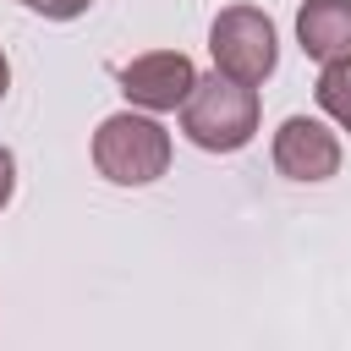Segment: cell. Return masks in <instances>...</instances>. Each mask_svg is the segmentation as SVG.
Masks as SVG:
<instances>
[{
  "instance_id": "cell-1",
  "label": "cell",
  "mask_w": 351,
  "mask_h": 351,
  "mask_svg": "<svg viewBox=\"0 0 351 351\" xmlns=\"http://www.w3.org/2000/svg\"><path fill=\"white\" fill-rule=\"evenodd\" d=\"M181 132L208 148V154H236L252 143L258 132V88L214 71V77H197L186 104H181Z\"/></svg>"
},
{
  "instance_id": "cell-2",
  "label": "cell",
  "mask_w": 351,
  "mask_h": 351,
  "mask_svg": "<svg viewBox=\"0 0 351 351\" xmlns=\"http://www.w3.org/2000/svg\"><path fill=\"white\" fill-rule=\"evenodd\" d=\"M93 165L115 186H148L170 170V132L148 110L104 115L99 132H93Z\"/></svg>"
},
{
  "instance_id": "cell-3",
  "label": "cell",
  "mask_w": 351,
  "mask_h": 351,
  "mask_svg": "<svg viewBox=\"0 0 351 351\" xmlns=\"http://www.w3.org/2000/svg\"><path fill=\"white\" fill-rule=\"evenodd\" d=\"M208 55H214V71L258 88L274 60H280V38H274V22L258 11V5H225L208 27Z\"/></svg>"
},
{
  "instance_id": "cell-4",
  "label": "cell",
  "mask_w": 351,
  "mask_h": 351,
  "mask_svg": "<svg viewBox=\"0 0 351 351\" xmlns=\"http://www.w3.org/2000/svg\"><path fill=\"white\" fill-rule=\"evenodd\" d=\"M197 82V66L181 55V49H154V55H137L121 66V93L148 110V115H165V110H181L186 93Z\"/></svg>"
},
{
  "instance_id": "cell-5",
  "label": "cell",
  "mask_w": 351,
  "mask_h": 351,
  "mask_svg": "<svg viewBox=\"0 0 351 351\" xmlns=\"http://www.w3.org/2000/svg\"><path fill=\"white\" fill-rule=\"evenodd\" d=\"M274 165L291 181H329L340 170V137L313 115H291L274 132Z\"/></svg>"
},
{
  "instance_id": "cell-6",
  "label": "cell",
  "mask_w": 351,
  "mask_h": 351,
  "mask_svg": "<svg viewBox=\"0 0 351 351\" xmlns=\"http://www.w3.org/2000/svg\"><path fill=\"white\" fill-rule=\"evenodd\" d=\"M296 38L313 60H335L351 49V0H307L296 11Z\"/></svg>"
},
{
  "instance_id": "cell-7",
  "label": "cell",
  "mask_w": 351,
  "mask_h": 351,
  "mask_svg": "<svg viewBox=\"0 0 351 351\" xmlns=\"http://www.w3.org/2000/svg\"><path fill=\"white\" fill-rule=\"evenodd\" d=\"M318 110L335 121V126H346L351 132V49L346 55H335V60H324V71H318Z\"/></svg>"
},
{
  "instance_id": "cell-8",
  "label": "cell",
  "mask_w": 351,
  "mask_h": 351,
  "mask_svg": "<svg viewBox=\"0 0 351 351\" xmlns=\"http://www.w3.org/2000/svg\"><path fill=\"white\" fill-rule=\"evenodd\" d=\"M27 11H38V16H49V22H71V16H82L93 0H22Z\"/></svg>"
},
{
  "instance_id": "cell-9",
  "label": "cell",
  "mask_w": 351,
  "mask_h": 351,
  "mask_svg": "<svg viewBox=\"0 0 351 351\" xmlns=\"http://www.w3.org/2000/svg\"><path fill=\"white\" fill-rule=\"evenodd\" d=\"M11 186H16V159H11V148H0V208L11 203Z\"/></svg>"
},
{
  "instance_id": "cell-10",
  "label": "cell",
  "mask_w": 351,
  "mask_h": 351,
  "mask_svg": "<svg viewBox=\"0 0 351 351\" xmlns=\"http://www.w3.org/2000/svg\"><path fill=\"white\" fill-rule=\"evenodd\" d=\"M5 88H11V66H5V55H0V99H5Z\"/></svg>"
}]
</instances>
